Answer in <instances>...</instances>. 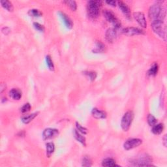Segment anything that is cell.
I'll use <instances>...</instances> for the list:
<instances>
[{"mask_svg": "<svg viewBox=\"0 0 167 167\" xmlns=\"http://www.w3.org/2000/svg\"><path fill=\"white\" fill-rule=\"evenodd\" d=\"M164 129V125L163 123H158L156 124L153 126L152 128V133L155 135H160L161 133L163 132V131Z\"/></svg>", "mask_w": 167, "mask_h": 167, "instance_id": "obj_20", "label": "cell"}, {"mask_svg": "<svg viewBox=\"0 0 167 167\" xmlns=\"http://www.w3.org/2000/svg\"><path fill=\"white\" fill-rule=\"evenodd\" d=\"M106 4H108V5L113 6V7H115L116 4V2L115 1H106Z\"/></svg>", "mask_w": 167, "mask_h": 167, "instance_id": "obj_34", "label": "cell"}, {"mask_svg": "<svg viewBox=\"0 0 167 167\" xmlns=\"http://www.w3.org/2000/svg\"><path fill=\"white\" fill-rule=\"evenodd\" d=\"M34 27L37 29V30L41 32H44V27L43 25L40 24L39 23L34 22Z\"/></svg>", "mask_w": 167, "mask_h": 167, "instance_id": "obj_31", "label": "cell"}, {"mask_svg": "<svg viewBox=\"0 0 167 167\" xmlns=\"http://www.w3.org/2000/svg\"><path fill=\"white\" fill-rule=\"evenodd\" d=\"M64 3L66 4L73 11H76L77 8L76 3L74 1H64Z\"/></svg>", "mask_w": 167, "mask_h": 167, "instance_id": "obj_28", "label": "cell"}, {"mask_svg": "<svg viewBox=\"0 0 167 167\" xmlns=\"http://www.w3.org/2000/svg\"><path fill=\"white\" fill-rule=\"evenodd\" d=\"M102 166L106 167L118 166V165H117L116 164L115 161L113 159H111V158H106V159H104L102 162Z\"/></svg>", "mask_w": 167, "mask_h": 167, "instance_id": "obj_19", "label": "cell"}, {"mask_svg": "<svg viewBox=\"0 0 167 167\" xmlns=\"http://www.w3.org/2000/svg\"><path fill=\"white\" fill-rule=\"evenodd\" d=\"M134 118V114L132 111H127L121 119V127L124 131H127L132 123Z\"/></svg>", "mask_w": 167, "mask_h": 167, "instance_id": "obj_4", "label": "cell"}, {"mask_svg": "<svg viewBox=\"0 0 167 167\" xmlns=\"http://www.w3.org/2000/svg\"><path fill=\"white\" fill-rule=\"evenodd\" d=\"M117 30L118 29L114 27L107 29L105 34V37L106 41L108 43H112L116 39V37H117Z\"/></svg>", "mask_w": 167, "mask_h": 167, "instance_id": "obj_11", "label": "cell"}, {"mask_svg": "<svg viewBox=\"0 0 167 167\" xmlns=\"http://www.w3.org/2000/svg\"><path fill=\"white\" fill-rule=\"evenodd\" d=\"M133 16L138 24L142 28H145L147 27V22H146L144 13H142V12H136V13H133Z\"/></svg>", "mask_w": 167, "mask_h": 167, "instance_id": "obj_10", "label": "cell"}, {"mask_svg": "<svg viewBox=\"0 0 167 167\" xmlns=\"http://www.w3.org/2000/svg\"><path fill=\"white\" fill-rule=\"evenodd\" d=\"M84 74L89 77L91 81H93L97 77L96 73L93 72V71H87V72H84Z\"/></svg>", "mask_w": 167, "mask_h": 167, "instance_id": "obj_30", "label": "cell"}, {"mask_svg": "<svg viewBox=\"0 0 167 167\" xmlns=\"http://www.w3.org/2000/svg\"><path fill=\"white\" fill-rule=\"evenodd\" d=\"M102 5L101 1H89L87 4L88 15L92 19H97L99 14V9Z\"/></svg>", "mask_w": 167, "mask_h": 167, "instance_id": "obj_2", "label": "cell"}, {"mask_svg": "<svg viewBox=\"0 0 167 167\" xmlns=\"http://www.w3.org/2000/svg\"><path fill=\"white\" fill-rule=\"evenodd\" d=\"M28 14L32 17H39L43 15V13L38 9H31L28 11Z\"/></svg>", "mask_w": 167, "mask_h": 167, "instance_id": "obj_25", "label": "cell"}, {"mask_svg": "<svg viewBox=\"0 0 167 167\" xmlns=\"http://www.w3.org/2000/svg\"><path fill=\"white\" fill-rule=\"evenodd\" d=\"M142 141L139 138H130L125 141L123 144V148L125 150H130L132 149L138 147L141 145Z\"/></svg>", "mask_w": 167, "mask_h": 167, "instance_id": "obj_6", "label": "cell"}, {"mask_svg": "<svg viewBox=\"0 0 167 167\" xmlns=\"http://www.w3.org/2000/svg\"><path fill=\"white\" fill-rule=\"evenodd\" d=\"M9 96L14 100H20L22 97V92L19 89L13 88L9 91Z\"/></svg>", "mask_w": 167, "mask_h": 167, "instance_id": "obj_16", "label": "cell"}, {"mask_svg": "<svg viewBox=\"0 0 167 167\" xmlns=\"http://www.w3.org/2000/svg\"><path fill=\"white\" fill-rule=\"evenodd\" d=\"M55 150V146L53 142H48L46 144V156L48 157H50V156L53 154Z\"/></svg>", "mask_w": 167, "mask_h": 167, "instance_id": "obj_17", "label": "cell"}, {"mask_svg": "<svg viewBox=\"0 0 167 167\" xmlns=\"http://www.w3.org/2000/svg\"><path fill=\"white\" fill-rule=\"evenodd\" d=\"M46 65L48 67H49V69L50 71H54V65L53 64V61L51 59V57L50 56H46Z\"/></svg>", "mask_w": 167, "mask_h": 167, "instance_id": "obj_26", "label": "cell"}, {"mask_svg": "<svg viewBox=\"0 0 167 167\" xmlns=\"http://www.w3.org/2000/svg\"><path fill=\"white\" fill-rule=\"evenodd\" d=\"M105 49V45L101 41H98L96 43V48L93 50V53H102Z\"/></svg>", "mask_w": 167, "mask_h": 167, "instance_id": "obj_23", "label": "cell"}, {"mask_svg": "<svg viewBox=\"0 0 167 167\" xmlns=\"http://www.w3.org/2000/svg\"><path fill=\"white\" fill-rule=\"evenodd\" d=\"M103 14L104 16L106 18V19L108 20L109 22L112 24L113 26H114V28L117 29L120 28L121 22H120V20L118 19V18L116 16L113 12L109 10H105L103 12Z\"/></svg>", "mask_w": 167, "mask_h": 167, "instance_id": "obj_5", "label": "cell"}, {"mask_svg": "<svg viewBox=\"0 0 167 167\" xmlns=\"http://www.w3.org/2000/svg\"><path fill=\"white\" fill-rule=\"evenodd\" d=\"M82 166L85 167H89L92 165V161L91 158L89 156H86L83 157L82 162Z\"/></svg>", "mask_w": 167, "mask_h": 167, "instance_id": "obj_24", "label": "cell"}, {"mask_svg": "<svg viewBox=\"0 0 167 167\" xmlns=\"http://www.w3.org/2000/svg\"><path fill=\"white\" fill-rule=\"evenodd\" d=\"M147 120H148V123L149 124L150 126H152L153 127V125H156L157 123V119L154 117L153 115L151 114H149L148 116V118H147Z\"/></svg>", "mask_w": 167, "mask_h": 167, "instance_id": "obj_27", "label": "cell"}, {"mask_svg": "<svg viewBox=\"0 0 167 167\" xmlns=\"http://www.w3.org/2000/svg\"><path fill=\"white\" fill-rule=\"evenodd\" d=\"M38 114H39V112H35V113H33V114H29V115L23 116V117L22 118V121L24 123L28 124L29 123H30V122L38 115Z\"/></svg>", "mask_w": 167, "mask_h": 167, "instance_id": "obj_18", "label": "cell"}, {"mask_svg": "<svg viewBox=\"0 0 167 167\" xmlns=\"http://www.w3.org/2000/svg\"><path fill=\"white\" fill-rule=\"evenodd\" d=\"M91 114L93 116V117L96 119H104L106 118L107 116L106 113L105 112L98 109L97 108H94L92 109Z\"/></svg>", "mask_w": 167, "mask_h": 167, "instance_id": "obj_14", "label": "cell"}, {"mask_svg": "<svg viewBox=\"0 0 167 167\" xmlns=\"http://www.w3.org/2000/svg\"><path fill=\"white\" fill-rule=\"evenodd\" d=\"M31 109V105L29 103H26L21 108V112L22 113H26L29 112Z\"/></svg>", "mask_w": 167, "mask_h": 167, "instance_id": "obj_32", "label": "cell"}, {"mask_svg": "<svg viewBox=\"0 0 167 167\" xmlns=\"http://www.w3.org/2000/svg\"><path fill=\"white\" fill-rule=\"evenodd\" d=\"M151 28L155 34L162 38L164 41L166 39V28L164 22L157 21L151 22Z\"/></svg>", "mask_w": 167, "mask_h": 167, "instance_id": "obj_3", "label": "cell"}, {"mask_svg": "<svg viewBox=\"0 0 167 167\" xmlns=\"http://www.w3.org/2000/svg\"><path fill=\"white\" fill-rule=\"evenodd\" d=\"M163 144L164 146H165V147H166V141H167V139H166V135H165V136H164V138H163Z\"/></svg>", "mask_w": 167, "mask_h": 167, "instance_id": "obj_36", "label": "cell"}, {"mask_svg": "<svg viewBox=\"0 0 167 167\" xmlns=\"http://www.w3.org/2000/svg\"><path fill=\"white\" fill-rule=\"evenodd\" d=\"M158 70H159V66H158V65L156 64V63H155V64H153V65L150 68V69L148 70V74L149 76H156L158 73Z\"/></svg>", "mask_w": 167, "mask_h": 167, "instance_id": "obj_22", "label": "cell"}, {"mask_svg": "<svg viewBox=\"0 0 167 167\" xmlns=\"http://www.w3.org/2000/svg\"><path fill=\"white\" fill-rule=\"evenodd\" d=\"M59 135V131L58 129H52V128H47V129H44L43 133V140L46 141V140L52 139L55 138Z\"/></svg>", "mask_w": 167, "mask_h": 167, "instance_id": "obj_9", "label": "cell"}, {"mask_svg": "<svg viewBox=\"0 0 167 167\" xmlns=\"http://www.w3.org/2000/svg\"><path fill=\"white\" fill-rule=\"evenodd\" d=\"M122 33L127 36H134V35H142L144 34V32L141 29L138 28H134V27H129L126 28L122 30Z\"/></svg>", "mask_w": 167, "mask_h": 167, "instance_id": "obj_8", "label": "cell"}, {"mask_svg": "<svg viewBox=\"0 0 167 167\" xmlns=\"http://www.w3.org/2000/svg\"><path fill=\"white\" fill-rule=\"evenodd\" d=\"M73 136L74 138H75L77 141L79 142L80 143L84 146H86V138L84 136H82L79 131L77 129H74L73 131Z\"/></svg>", "mask_w": 167, "mask_h": 167, "instance_id": "obj_15", "label": "cell"}, {"mask_svg": "<svg viewBox=\"0 0 167 167\" xmlns=\"http://www.w3.org/2000/svg\"><path fill=\"white\" fill-rule=\"evenodd\" d=\"M148 15L151 22L157 21L164 22L166 17V9L159 4H154L149 9Z\"/></svg>", "mask_w": 167, "mask_h": 167, "instance_id": "obj_1", "label": "cell"}, {"mask_svg": "<svg viewBox=\"0 0 167 167\" xmlns=\"http://www.w3.org/2000/svg\"><path fill=\"white\" fill-rule=\"evenodd\" d=\"M151 158L147 156H142L141 158H139L136 161H134L133 162H131L133 164L131 165L133 166H152L151 162Z\"/></svg>", "mask_w": 167, "mask_h": 167, "instance_id": "obj_7", "label": "cell"}, {"mask_svg": "<svg viewBox=\"0 0 167 167\" xmlns=\"http://www.w3.org/2000/svg\"><path fill=\"white\" fill-rule=\"evenodd\" d=\"M0 89H1V93H2L3 91H4V90H5V88H6V85L4 84H1V86H0Z\"/></svg>", "mask_w": 167, "mask_h": 167, "instance_id": "obj_35", "label": "cell"}, {"mask_svg": "<svg viewBox=\"0 0 167 167\" xmlns=\"http://www.w3.org/2000/svg\"><path fill=\"white\" fill-rule=\"evenodd\" d=\"M118 4L119 5V7H120V9L121 10L122 13L125 14V16H126L128 19H131V10L129 7L127 5V4H125L124 2L121 1H119L118 2Z\"/></svg>", "mask_w": 167, "mask_h": 167, "instance_id": "obj_12", "label": "cell"}, {"mask_svg": "<svg viewBox=\"0 0 167 167\" xmlns=\"http://www.w3.org/2000/svg\"><path fill=\"white\" fill-rule=\"evenodd\" d=\"M0 3H1L2 7L7 11L9 12L13 11V5L11 1H8V0H3V1H0Z\"/></svg>", "mask_w": 167, "mask_h": 167, "instance_id": "obj_21", "label": "cell"}, {"mask_svg": "<svg viewBox=\"0 0 167 167\" xmlns=\"http://www.w3.org/2000/svg\"><path fill=\"white\" fill-rule=\"evenodd\" d=\"M76 129L78 130L80 133H82L84 135H86V134H87L88 133V129H86V128L82 127L81 125H80L78 122H76Z\"/></svg>", "mask_w": 167, "mask_h": 167, "instance_id": "obj_29", "label": "cell"}, {"mask_svg": "<svg viewBox=\"0 0 167 167\" xmlns=\"http://www.w3.org/2000/svg\"><path fill=\"white\" fill-rule=\"evenodd\" d=\"M2 33L5 35H8L9 33L11 32V29L8 28V27H4V28H3L2 29Z\"/></svg>", "mask_w": 167, "mask_h": 167, "instance_id": "obj_33", "label": "cell"}, {"mask_svg": "<svg viewBox=\"0 0 167 167\" xmlns=\"http://www.w3.org/2000/svg\"><path fill=\"white\" fill-rule=\"evenodd\" d=\"M59 16H61V18L62 19L63 21H64V22L65 23V26H66L67 28L69 29L72 28L73 26V23L70 18L66 14L63 13V12H59Z\"/></svg>", "mask_w": 167, "mask_h": 167, "instance_id": "obj_13", "label": "cell"}]
</instances>
